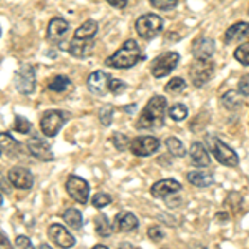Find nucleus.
<instances>
[{"label":"nucleus","instance_id":"nucleus-1","mask_svg":"<svg viewBox=\"0 0 249 249\" xmlns=\"http://www.w3.org/2000/svg\"><path fill=\"white\" fill-rule=\"evenodd\" d=\"M164 115H166V98L161 95H155L143 108L140 115L136 128L138 130H156L164 124Z\"/></svg>","mask_w":249,"mask_h":249},{"label":"nucleus","instance_id":"nucleus-2","mask_svg":"<svg viewBox=\"0 0 249 249\" xmlns=\"http://www.w3.org/2000/svg\"><path fill=\"white\" fill-rule=\"evenodd\" d=\"M142 60V48L135 40H126L111 57L105 60L107 67L111 68H131Z\"/></svg>","mask_w":249,"mask_h":249},{"label":"nucleus","instance_id":"nucleus-3","mask_svg":"<svg viewBox=\"0 0 249 249\" xmlns=\"http://www.w3.org/2000/svg\"><path fill=\"white\" fill-rule=\"evenodd\" d=\"M206 142H208L210 150L213 151V156H214L221 164L230 166V168H236L239 164V156L236 155V151L232 150L231 146H228L226 143L221 142L219 138H216V136H208Z\"/></svg>","mask_w":249,"mask_h":249},{"label":"nucleus","instance_id":"nucleus-4","mask_svg":"<svg viewBox=\"0 0 249 249\" xmlns=\"http://www.w3.org/2000/svg\"><path fill=\"white\" fill-rule=\"evenodd\" d=\"M138 35L144 40H151L163 30V18L156 14H144L135 23Z\"/></svg>","mask_w":249,"mask_h":249},{"label":"nucleus","instance_id":"nucleus-5","mask_svg":"<svg viewBox=\"0 0 249 249\" xmlns=\"http://www.w3.org/2000/svg\"><path fill=\"white\" fill-rule=\"evenodd\" d=\"M214 65L211 60H199L195 58V62L190 67V78L195 87H203L213 78Z\"/></svg>","mask_w":249,"mask_h":249},{"label":"nucleus","instance_id":"nucleus-6","mask_svg":"<svg viewBox=\"0 0 249 249\" xmlns=\"http://www.w3.org/2000/svg\"><path fill=\"white\" fill-rule=\"evenodd\" d=\"M15 88L18 93L22 95H32L35 91V85H37V77H35V70L30 65H23L15 71L14 77Z\"/></svg>","mask_w":249,"mask_h":249},{"label":"nucleus","instance_id":"nucleus-7","mask_svg":"<svg viewBox=\"0 0 249 249\" xmlns=\"http://www.w3.org/2000/svg\"><path fill=\"white\" fill-rule=\"evenodd\" d=\"M67 116L63 111L60 110H48L43 113L42 120H40V130L42 133L52 138V136L58 135V131L62 130L63 123H65Z\"/></svg>","mask_w":249,"mask_h":249},{"label":"nucleus","instance_id":"nucleus-8","mask_svg":"<svg viewBox=\"0 0 249 249\" xmlns=\"http://www.w3.org/2000/svg\"><path fill=\"white\" fill-rule=\"evenodd\" d=\"M178 62H179V55L176 52H166V53L160 55L151 63V73H153L155 78H164L178 67Z\"/></svg>","mask_w":249,"mask_h":249},{"label":"nucleus","instance_id":"nucleus-9","mask_svg":"<svg viewBox=\"0 0 249 249\" xmlns=\"http://www.w3.org/2000/svg\"><path fill=\"white\" fill-rule=\"evenodd\" d=\"M67 193L70 195L71 199H75L80 204H87L88 203V196H90V186H88L87 179L80 178L77 175L68 176L67 179Z\"/></svg>","mask_w":249,"mask_h":249},{"label":"nucleus","instance_id":"nucleus-10","mask_svg":"<svg viewBox=\"0 0 249 249\" xmlns=\"http://www.w3.org/2000/svg\"><path fill=\"white\" fill-rule=\"evenodd\" d=\"M160 146H161V143L155 136H138V138L131 140L128 148H130V151L135 156L143 158V156H151L153 153H156L160 150Z\"/></svg>","mask_w":249,"mask_h":249},{"label":"nucleus","instance_id":"nucleus-11","mask_svg":"<svg viewBox=\"0 0 249 249\" xmlns=\"http://www.w3.org/2000/svg\"><path fill=\"white\" fill-rule=\"evenodd\" d=\"M48 238L53 241V244H57V246L62 249H70L75 246L73 234H71L65 226H62V224H57V223L50 224V226H48Z\"/></svg>","mask_w":249,"mask_h":249},{"label":"nucleus","instance_id":"nucleus-12","mask_svg":"<svg viewBox=\"0 0 249 249\" xmlns=\"http://www.w3.org/2000/svg\"><path fill=\"white\" fill-rule=\"evenodd\" d=\"M27 150L34 158L40 160V161H52L55 158L53 151H52L50 144H48L43 138L34 136V138L27 140Z\"/></svg>","mask_w":249,"mask_h":249},{"label":"nucleus","instance_id":"nucleus-13","mask_svg":"<svg viewBox=\"0 0 249 249\" xmlns=\"http://www.w3.org/2000/svg\"><path fill=\"white\" fill-rule=\"evenodd\" d=\"M151 196L158 199H166L173 195H178L181 191V183H178L173 178H166V179H160L156 181L153 186H151Z\"/></svg>","mask_w":249,"mask_h":249},{"label":"nucleus","instance_id":"nucleus-14","mask_svg":"<svg viewBox=\"0 0 249 249\" xmlns=\"http://www.w3.org/2000/svg\"><path fill=\"white\" fill-rule=\"evenodd\" d=\"M9 181L14 184L18 190H30L34 186V175L23 166H14L9 170V175H7Z\"/></svg>","mask_w":249,"mask_h":249},{"label":"nucleus","instance_id":"nucleus-15","mask_svg":"<svg viewBox=\"0 0 249 249\" xmlns=\"http://www.w3.org/2000/svg\"><path fill=\"white\" fill-rule=\"evenodd\" d=\"M108 83H110V75L105 73V71L96 70L90 75V77H88L87 85H88V90H90L91 93L102 96L108 91Z\"/></svg>","mask_w":249,"mask_h":249},{"label":"nucleus","instance_id":"nucleus-16","mask_svg":"<svg viewBox=\"0 0 249 249\" xmlns=\"http://www.w3.org/2000/svg\"><path fill=\"white\" fill-rule=\"evenodd\" d=\"M95 43L93 40H78L73 38L68 43V52L77 58H87L93 53Z\"/></svg>","mask_w":249,"mask_h":249},{"label":"nucleus","instance_id":"nucleus-17","mask_svg":"<svg viewBox=\"0 0 249 249\" xmlns=\"http://www.w3.org/2000/svg\"><path fill=\"white\" fill-rule=\"evenodd\" d=\"M190 158L195 166L198 168H208L211 164V158H210V153L208 150L204 148L203 143H193L190 146Z\"/></svg>","mask_w":249,"mask_h":249},{"label":"nucleus","instance_id":"nucleus-18","mask_svg":"<svg viewBox=\"0 0 249 249\" xmlns=\"http://www.w3.org/2000/svg\"><path fill=\"white\" fill-rule=\"evenodd\" d=\"M138 226H140V221L133 213H120V214H116L115 223H113L115 230L122 231V232L135 231V230H138Z\"/></svg>","mask_w":249,"mask_h":249},{"label":"nucleus","instance_id":"nucleus-19","mask_svg":"<svg viewBox=\"0 0 249 249\" xmlns=\"http://www.w3.org/2000/svg\"><path fill=\"white\" fill-rule=\"evenodd\" d=\"M193 53L199 60H211L213 53H214V40H211L210 37L198 38L193 45Z\"/></svg>","mask_w":249,"mask_h":249},{"label":"nucleus","instance_id":"nucleus-20","mask_svg":"<svg viewBox=\"0 0 249 249\" xmlns=\"http://www.w3.org/2000/svg\"><path fill=\"white\" fill-rule=\"evenodd\" d=\"M244 38H249V23L248 22H238L231 25L224 34V42L226 43H236Z\"/></svg>","mask_w":249,"mask_h":249},{"label":"nucleus","instance_id":"nucleus-21","mask_svg":"<svg viewBox=\"0 0 249 249\" xmlns=\"http://www.w3.org/2000/svg\"><path fill=\"white\" fill-rule=\"evenodd\" d=\"M68 30V22L65 18L62 17H55L50 20V23H48V40H52V42H60L63 37H65Z\"/></svg>","mask_w":249,"mask_h":249},{"label":"nucleus","instance_id":"nucleus-22","mask_svg":"<svg viewBox=\"0 0 249 249\" xmlns=\"http://www.w3.org/2000/svg\"><path fill=\"white\" fill-rule=\"evenodd\" d=\"M186 178H188V181L196 188H208V186H211L213 181H214L213 175H210V173H206V171H199V170L190 171L186 175Z\"/></svg>","mask_w":249,"mask_h":249},{"label":"nucleus","instance_id":"nucleus-23","mask_svg":"<svg viewBox=\"0 0 249 249\" xmlns=\"http://www.w3.org/2000/svg\"><path fill=\"white\" fill-rule=\"evenodd\" d=\"M96 32H98V23L95 20H87L83 22L82 25L75 30V37L73 38H78V40H93Z\"/></svg>","mask_w":249,"mask_h":249},{"label":"nucleus","instance_id":"nucleus-24","mask_svg":"<svg viewBox=\"0 0 249 249\" xmlns=\"http://www.w3.org/2000/svg\"><path fill=\"white\" fill-rule=\"evenodd\" d=\"M63 221L67 223V226L73 228V230H80L83 226V216L82 213L75 208H68V210L63 213Z\"/></svg>","mask_w":249,"mask_h":249},{"label":"nucleus","instance_id":"nucleus-25","mask_svg":"<svg viewBox=\"0 0 249 249\" xmlns=\"http://www.w3.org/2000/svg\"><path fill=\"white\" fill-rule=\"evenodd\" d=\"M221 103H223L224 108L234 111V110H238L241 105H243V100H241V95L238 93V91L230 90V91H226V93L223 95V98H221Z\"/></svg>","mask_w":249,"mask_h":249},{"label":"nucleus","instance_id":"nucleus-26","mask_svg":"<svg viewBox=\"0 0 249 249\" xmlns=\"http://www.w3.org/2000/svg\"><path fill=\"white\" fill-rule=\"evenodd\" d=\"M95 230H96V234L98 236H102V238H108V236H111L113 228H111L110 221L107 219L105 214H98L95 218Z\"/></svg>","mask_w":249,"mask_h":249},{"label":"nucleus","instance_id":"nucleus-27","mask_svg":"<svg viewBox=\"0 0 249 249\" xmlns=\"http://www.w3.org/2000/svg\"><path fill=\"white\" fill-rule=\"evenodd\" d=\"M70 85H71L70 78L65 77V75H57V77H53V80L50 82L48 88H50L52 91H55V93H63V91H67L68 88H70Z\"/></svg>","mask_w":249,"mask_h":249},{"label":"nucleus","instance_id":"nucleus-28","mask_svg":"<svg viewBox=\"0 0 249 249\" xmlns=\"http://www.w3.org/2000/svg\"><path fill=\"white\" fill-rule=\"evenodd\" d=\"M166 148H168V151H170L173 156H176V158H183V156L186 155L184 144L179 142L176 136H170V138L166 140Z\"/></svg>","mask_w":249,"mask_h":249},{"label":"nucleus","instance_id":"nucleus-29","mask_svg":"<svg viewBox=\"0 0 249 249\" xmlns=\"http://www.w3.org/2000/svg\"><path fill=\"white\" fill-rule=\"evenodd\" d=\"M168 115H170V118L173 120V122H183V120L188 116V108L184 105H181V103H176V105H173L170 108Z\"/></svg>","mask_w":249,"mask_h":249},{"label":"nucleus","instance_id":"nucleus-30","mask_svg":"<svg viewBox=\"0 0 249 249\" xmlns=\"http://www.w3.org/2000/svg\"><path fill=\"white\" fill-rule=\"evenodd\" d=\"M18 143L9 133H0V151H17Z\"/></svg>","mask_w":249,"mask_h":249},{"label":"nucleus","instance_id":"nucleus-31","mask_svg":"<svg viewBox=\"0 0 249 249\" xmlns=\"http://www.w3.org/2000/svg\"><path fill=\"white\" fill-rule=\"evenodd\" d=\"M184 88H186V82H184L183 78L176 77V78H173V80L168 82L166 91H168V93H171V95H178V93H181Z\"/></svg>","mask_w":249,"mask_h":249},{"label":"nucleus","instance_id":"nucleus-32","mask_svg":"<svg viewBox=\"0 0 249 249\" xmlns=\"http://www.w3.org/2000/svg\"><path fill=\"white\" fill-rule=\"evenodd\" d=\"M14 130L17 131V133H20V135H27L32 130V124H30V122L27 118L17 115V116H15V122H14Z\"/></svg>","mask_w":249,"mask_h":249},{"label":"nucleus","instance_id":"nucleus-33","mask_svg":"<svg viewBox=\"0 0 249 249\" xmlns=\"http://www.w3.org/2000/svg\"><path fill=\"white\" fill-rule=\"evenodd\" d=\"M234 58L241 65H249V43H243L234 50Z\"/></svg>","mask_w":249,"mask_h":249},{"label":"nucleus","instance_id":"nucleus-34","mask_svg":"<svg viewBox=\"0 0 249 249\" xmlns=\"http://www.w3.org/2000/svg\"><path fill=\"white\" fill-rule=\"evenodd\" d=\"M91 204H93L95 208H98V210L107 208L111 204V196L107 195V193H96L93 198H91Z\"/></svg>","mask_w":249,"mask_h":249},{"label":"nucleus","instance_id":"nucleus-35","mask_svg":"<svg viewBox=\"0 0 249 249\" xmlns=\"http://www.w3.org/2000/svg\"><path fill=\"white\" fill-rule=\"evenodd\" d=\"M111 143H113V146L118 151H124L128 146H130V140H128V136L123 133H115L111 136Z\"/></svg>","mask_w":249,"mask_h":249},{"label":"nucleus","instance_id":"nucleus-36","mask_svg":"<svg viewBox=\"0 0 249 249\" xmlns=\"http://www.w3.org/2000/svg\"><path fill=\"white\" fill-rule=\"evenodd\" d=\"M100 122H102V124H105V126H110L111 122H113V107L107 105L103 107L102 110H100Z\"/></svg>","mask_w":249,"mask_h":249},{"label":"nucleus","instance_id":"nucleus-37","mask_svg":"<svg viewBox=\"0 0 249 249\" xmlns=\"http://www.w3.org/2000/svg\"><path fill=\"white\" fill-rule=\"evenodd\" d=\"M150 3L158 10H173L178 3V0H150Z\"/></svg>","mask_w":249,"mask_h":249},{"label":"nucleus","instance_id":"nucleus-38","mask_svg":"<svg viewBox=\"0 0 249 249\" xmlns=\"http://www.w3.org/2000/svg\"><path fill=\"white\" fill-rule=\"evenodd\" d=\"M126 90V85H124V82L118 78H110V83H108V91L113 95H120L123 93V91Z\"/></svg>","mask_w":249,"mask_h":249},{"label":"nucleus","instance_id":"nucleus-39","mask_svg":"<svg viewBox=\"0 0 249 249\" xmlns=\"http://www.w3.org/2000/svg\"><path fill=\"white\" fill-rule=\"evenodd\" d=\"M15 248L17 249H35L32 241L27 238V236H17L15 238Z\"/></svg>","mask_w":249,"mask_h":249},{"label":"nucleus","instance_id":"nucleus-40","mask_svg":"<svg viewBox=\"0 0 249 249\" xmlns=\"http://www.w3.org/2000/svg\"><path fill=\"white\" fill-rule=\"evenodd\" d=\"M238 90L241 95L249 96V73L244 75V77H241L239 83H238Z\"/></svg>","mask_w":249,"mask_h":249},{"label":"nucleus","instance_id":"nucleus-41","mask_svg":"<svg viewBox=\"0 0 249 249\" xmlns=\"http://www.w3.org/2000/svg\"><path fill=\"white\" fill-rule=\"evenodd\" d=\"M148 236H150L151 241H156V243H160V241L163 239V231L160 226H151L150 230H148Z\"/></svg>","mask_w":249,"mask_h":249},{"label":"nucleus","instance_id":"nucleus-42","mask_svg":"<svg viewBox=\"0 0 249 249\" xmlns=\"http://www.w3.org/2000/svg\"><path fill=\"white\" fill-rule=\"evenodd\" d=\"M107 2L110 3L111 7H115V9H124L128 0H107Z\"/></svg>","mask_w":249,"mask_h":249},{"label":"nucleus","instance_id":"nucleus-43","mask_svg":"<svg viewBox=\"0 0 249 249\" xmlns=\"http://www.w3.org/2000/svg\"><path fill=\"white\" fill-rule=\"evenodd\" d=\"M118 249H138V248L133 246L131 243H126V241H124V243H120L118 244Z\"/></svg>","mask_w":249,"mask_h":249},{"label":"nucleus","instance_id":"nucleus-44","mask_svg":"<svg viewBox=\"0 0 249 249\" xmlns=\"http://www.w3.org/2000/svg\"><path fill=\"white\" fill-rule=\"evenodd\" d=\"M9 238H7L5 234H3L2 231H0V246H9Z\"/></svg>","mask_w":249,"mask_h":249},{"label":"nucleus","instance_id":"nucleus-45","mask_svg":"<svg viewBox=\"0 0 249 249\" xmlns=\"http://www.w3.org/2000/svg\"><path fill=\"white\" fill-rule=\"evenodd\" d=\"M38 249H53V248H52L50 244H45V243H43V244H40V248H38Z\"/></svg>","mask_w":249,"mask_h":249},{"label":"nucleus","instance_id":"nucleus-46","mask_svg":"<svg viewBox=\"0 0 249 249\" xmlns=\"http://www.w3.org/2000/svg\"><path fill=\"white\" fill-rule=\"evenodd\" d=\"M93 249H108V248L103 246V244H96V246H93Z\"/></svg>","mask_w":249,"mask_h":249},{"label":"nucleus","instance_id":"nucleus-47","mask_svg":"<svg viewBox=\"0 0 249 249\" xmlns=\"http://www.w3.org/2000/svg\"><path fill=\"white\" fill-rule=\"evenodd\" d=\"M3 204V196H2V191H0V206Z\"/></svg>","mask_w":249,"mask_h":249},{"label":"nucleus","instance_id":"nucleus-48","mask_svg":"<svg viewBox=\"0 0 249 249\" xmlns=\"http://www.w3.org/2000/svg\"><path fill=\"white\" fill-rule=\"evenodd\" d=\"M0 35H2V29H0Z\"/></svg>","mask_w":249,"mask_h":249},{"label":"nucleus","instance_id":"nucleus-49","mask_svg":"<svg viewBox=\"0 0 249 249\" xmlns=\"http://www.w3.org/2000/svg\"><path fill=\"white\" fill-rule=\"evenodd\" d=\"M0 155H2V151H0Z\"/></svg>","mask_w":249,"mask_h":249},{"label":"nucleus","instance_id":"nucleus-50","mask_svg":"<svg viewBox=\"0 0 249 249\" xmlns=\"http://www.w3.org/2000/svg\"><path fill=\"white\" fill-rule=\"evenodd\" d=\"M248 14H249V10H248Z\"/></svg>","mask_w":249,"mask_h":249}]
</instances>
